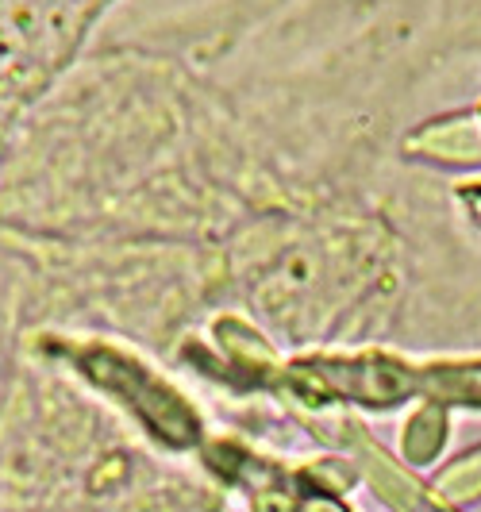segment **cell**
Returning a JSON list of instances; mask_svg holds the SVG:
<instances>
[{
	"instance_id": "obj_1",
	"label": "cell",
	"mask_w": 481,
	"mask_h": 512,
	"mask_svg": "<svg viewBox=\"0 0 481 512\" xmlns=\"http://www.w3.org/2000/svg\"><path fill=\"white\" fill-rule=\"evenodd\" d=\"M85 370H89L104 389L120 393L127 405L135 409V416H139L151 432H158L166 443L185 447V443L197 439V412L189 409L174 389H166V385L158 382V378H151L147 370H139L135 362L112 359V355H93V359L85 362Z\"/></svg>"
},
{
	"instance_id": "obj_2",
	"label": "cell",
	"mask_w": 481,
	"mask_h": 512,
	"mask_svg": "<svg viewBox=\"0 0 481 512\" xmlns=\"http://www.w3.org/2000/svg\"><path fill=\"white\" fill-rule=\"evenodd\" d=\"M228 455V478L247 486L254 512H347L335 497L297 474H281L274 466H262L251 455H239L231 447H216Z\"/></svg>"
}]
</instances>
